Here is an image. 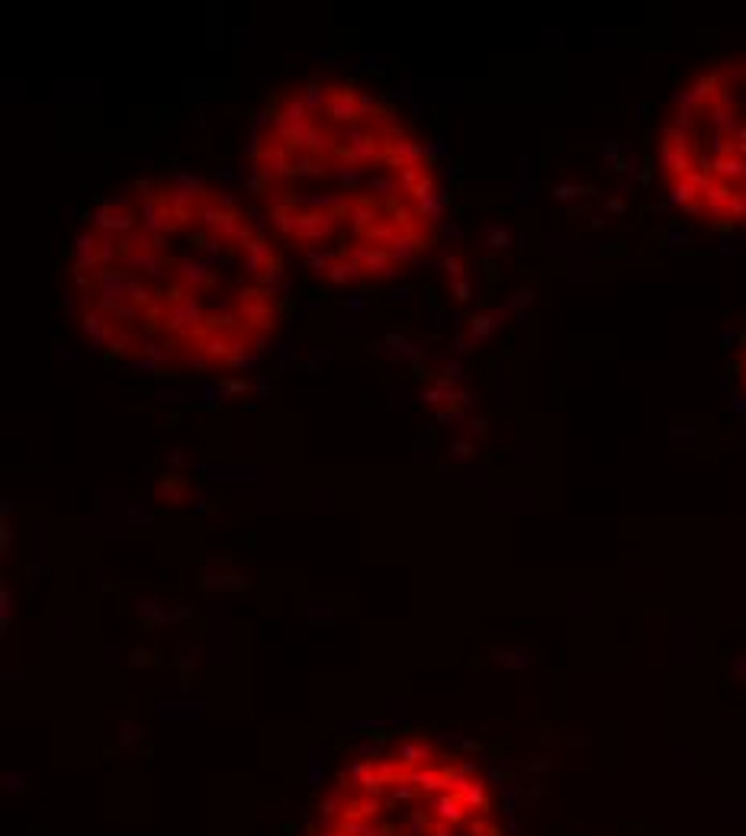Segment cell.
<instances>
[{"label":"cell","instance_id":"2","mask_svg":"<svg viewBox=\"0 0 746 836\" xmlns=\"http://www.w3.org/2000/svg\"><path fill=\"white\" fill-rule=\"evenodd\" d=\"M248 203L316 280L373 290L434 248L444 184L422 133L383 94L309 78L280 90L257 119Z\"/></svg>","mask_w":746,"mask_h":836},{"label":"cell","instance_id":"1","mask_svg":"<svg viewBox=\"0 0 746 836\" xmlns=\"http://www.w3.org/2000/svg\"><path fill=\"white\" fill-rule=\"evenodd\" d=\"M71 306L100 354L155 373L255 364L287 318V255L251 203L190 174L100 200L71 248Z\"/></svg>","mask_w":746,"mask_h":836},{"label":"cell","instance_id":"4","mask_svg":"<svg viewBox=\"0 0 746 836\" xmlns=\"http://www.w3.org/2000/svg\"><path fill=\"white\" fill-rule=\"evenodd\" d=\"M669 200L702 222H746V55L720 58L676 94L659 133Z\"/></svg>","mask_w":746,"mask_h":836},{"label":"cell","instance_id":"5","mask_svg":"<svg viewBox=\"0 0 746 836\" xmlns=\"http://www.w3.org/2000/svg\"><path fill=\"white\" fill-rule=\"evenodd\" d=\"M740 370H743L740 377H743V386H746V344H743V361H740Z\"/></svg>","mask_w":746,"mask_h":836},{"label":"cell","instance_id":"3","mask_svg":"<svg viewBox=\"0 0 746 836\" xmlns=\"http://www.w3.org/2000/svg\"><path fill=\"white\" fill-rule=\"evenodd\" d=\"M312 836H505V824L483 769L409 737L341 769Z\"/></svg>","mask_w":746,"mask_h":836}]
</instances>
